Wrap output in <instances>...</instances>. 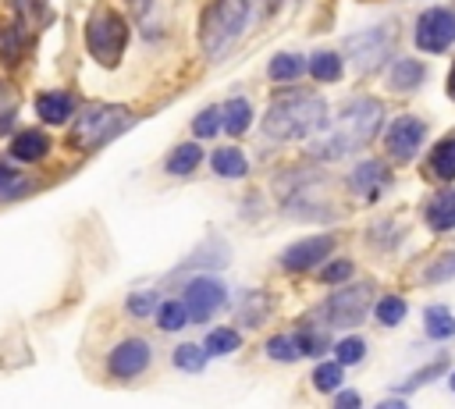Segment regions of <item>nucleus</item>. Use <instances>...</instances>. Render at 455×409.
Masks as SVG:
<instances>
[{
  "instance_id": "412c9836",
  "label": "nucleus",
  "mask_w": 455,
  "mask_h": 409,
  "mask_svg": "<svg viewBox=\"0 0 455 409\" xmlns=\"http://www.w3.org/2000/svg\"><path fill=\"white\" fill-rule=\"evenodd\" d=\"M188 324V309H185V299H167L156 306V327L160 331H181Z\"/></svg>"
},
{
  "instance_id": "c756f323",
  "label": "nucleus",
  "mask_w": 455,
  "mask_h": 409,
  "mask_svg": "<svg viewBox=\"0 0 455 409\" xmlns=\"http://www.w3.org/2000/svg\"><path fill=\"white\" fill-rule=\"evenodd\" d=\"M192 132L199 135V139H210V135H217L220 132V107H206L196 121H192Z\"/></svg>"
},
{
  "instance_id": "4468645a",
  "label": "nucleus",
  "mask_w": 455,
  "mask_h": 409,
  "mask_svg": "<svg viewBox=\"0 0 455 409\" xmlns=\"http://www.w3.org/2000/svg\"><path fill=\"white\" fill-rule=\"evenodd\" d=\"M36 114L46 121V124H64L71 114H75V100L68 92H43L36 100Z\"/></svg>"
},
{
  "instance_id": "1a4fd4ad",
  "label": "nucleus",
  "mask_w": 455,
  "mask_h": 409,
  "mask_svg": "<svg viewBox=\"0 0 455 409\" xmlns=\"http://www.w3.org/2000/svg\"><path fill=\"white\" fill-rule=\"evenodd\" d=\"M366 306H370V285H359V288H348V292L331 295V302L323 306V313L331 317V324L352 327V324H359L366 317Z\"/></svg>"
},
{
  "instance_id": "2eb2a0df",
  "label": "nucleus",
  "mask_w": 455,
  "mask_h": 409,
  "mask_svg": "<svg viewBox=\"0 0 455 409\" xmlns=\"http://www.w3.org/2000/svg\"><path fill=\"white\" fill-rule=\"evenodd\" d=\"M252 124V107L245 96H235L220 107V128H228V135H242Z\"/></svg>"
},
{
  "instance_id": "f257e3e1",
  "label": "nucleus",
  "mask_w": 455,
  "mask_h": 409,
  "mask_svg": "<svg viewBox=\"0 0 455 409\" xmlns=\"http://www.w3.org/2000/svg\"><path fill=\"white\" fill-rule=\"evenodd\" d=\"M384 121V107L377 100H352L341 114H338V124L313 146V156L320 160H338V156H348L355 149H363L373 135H377V124Z\"/></svg>"
},
{
  "instance_id": "cd10ccee",
  "label": "nucleus",
  "mask_w": 455,
  "mask_h": 409,
  "mask_svg": "<svg viewBox=\"0 0 455 409\" xmlns=\"http://www.w3.org/2000/svg\"><path fill=\"white\" fill-rule=\"evenodd\" d=\"M174 363L185 370V373H199L206 366V349L199 345H178L174 349Z\"/></svg>"
},
{
  "instance_id": "5701e85b",
  "label": "nucleus",
  "mask_w": 455,
  "mask_h": 409,
  "mask_svg": "<svg viewBox=\"0 0 455 409\" xmlns=\"http://www.w3.org/2000/svg\"><path fill=\"white\" fill-rule=\"evenodd\" d=\"M238 345H242V334L235 327H217L206 334L203 349H206V356H231V352H238Z\"/></svg>"
},
{
  "instance_id": "b1692460",
  "label": "nucleus",
  "mask_w": 455,
  "mask_h": 409,
  "mask_svg": "<svg viewBox=\"0 0 455 409\" xmlns=\"http://www.w3.org/2000/svg\"><path fill=\"white\" fill-rule=\"evenodd\" d=\"M387 82H391V89H412V85L423 82V64H416V60H398V64L391 68Z\"/></svg>"
},
{
  "instance_id": "2f4dec72",
  "label": "nucleus",
  "mask_w": 455,
  "mask_h": 409,
  "mask_svg": "<svg viewBox=\"0 0 455 409\" xmlns=\"http://www.w3.org/2000/svg\"><path fill=\"white\" fill-rule=\"evenodd\" d=\"M363 352H366L363 338H345V341H338V345H334V356H338V363H341V366L359 363V359H363Z\"/></svg>"
},
{
  "instance_id": "f704fd0d",
  "label": "nucleus",
  "mask_w": 455,
  "mask_h": 409,
  "mask_svg": "<svg viewBox=\"0 0 455 409\" xmlns=\"http://www.w3.org/2000/svg\"><path fill=\"white\" fill-rule=\"evenodd\" d=\"M448 277H455V253L441 256V260L427 270V281H448Z\"/></svg>"
},
{
  "instance_id": "ea45409f",
  "label": "nucleus",
  "mask_w": 455,
  "mask_h": 409,
  "mask_svg": "<svg viewBox=\"0 0 455 409\" xmlns=\"http://www.w3.org/2000/svg\"><path fill=\"white\" fill-rule=\"evenodd\" d=\"M448 92H451V100H455V68H451V78H448Z\"/></svg>"
},
{
  "instance_id": "39448f33",
  "label": "nucleus",
  "mask_w": 455,
  "mask_h": 409,
  "mask_svg": "<svg viewBox=\"0 0 455 409\" xmlns=\"http://www.w3.org/2000/svg\"><path fill=\"white\" fill-rule=\"evenodd\" d=\"M85 39H89V53L100 64H117L121 50H124V39H128V28L117 14H96L85 28Z\"/></svg>"
},
{
  "instance_id": "7ed1b4c3",
  "label": "nucleus",
  "mask_w": 455,
  "mask_h": 409,
  "mask_svg": "<svg viewBox=\"0 0 455 409\" xmlns=\"http://www.w3.org/2000/svg\"><path fill=\"white\" fill-rule=\"evenodd\" d=\"M249 25V0H217L206 18H203V28H199V39H203V50L210 57H220Z\"/></svg>"
},
{
  "instance_id": "473e14b6",
  "label": "nucleus",
  "mask_w": 455,
  "mask_h": 409,
  "mask_svg": "<svg viewBox=\"0 0 455 409\" xmlns=\"http://www.w3.org/2000/svg\"><path fill=\"white\" fill-rule=\"evenodd\" d=\"M156 306H160L156 302V292H135V295H128V313L132 317H149Z\"/></svg>"
},
{
  "instance_id": "a211bd4d",
  "label": "nucleus",
  "mask_w": 455,
  "mask_h": 409,
  "mask_svg": "<svg viewBox=\"0 0 455 409\" xmlns=\"http://www.w3.org/2000/svg\"><path fill=\"white\" fill-rule=\"evenodd\" d=\"M306 71L320 82H338L341 78V57L334 50H316L309 60H306Z\"/></svg>"
},
{
  "instance_id": "72a5a7b5",
  "label": "nucleus",
  "mask_w": 455,
  "mask_h": 409,
  "mask_svg": "<svg viewBox=\"0 0 455 409\" xmlns=\"http://www.w3.org/2000/svg\"><path fill=\"white\" fill-rule=\"evenodd\" d=\"M295 338H299V349H302V356H320V352L327 349V338H323V334H313V331H299Z\"/></svg>"
},
{
  "instance_id": "393cba45",
  "label": "nucleus",
  "mask_w": 455,
  "mask_h": 409,
  "mask_svg": "<svg viewBox=\"0 0 455 409\" xmlns=\"http://www.w3.org/2000/svg\"><path fill=\"white\" fill-rule=\"evenodd\" d=\"M423 320H427V334L430 338H451L455 334V317L444 306H430L423 313Z\"/></svg>"
},
{
  "instance_id": "a19ab883",
  "label": "nucleus",
  "mask_w": 455,
  "mask_h": 409,
  "mask_svg": "<svg viewBox=\"0 0 455 409\" xmlns=\"http://www.w3.org/2000/svg\"><path fill=\"white\" fill-rule=\"evenodd\" d=\"M451 391H455V373H451Z\"/></svg>"
},
{
  "instance_id": "9b49d317",
  "label": "nucleus",
  "mask_w": 455,
  "mask_h": 409,
  "mask_svg": "<svg viewBox=\"0 0 455 409\" xmlns=\"http://www.w3.org/2000/svg\"><path fill=\"white\" fill-rule=\"evenodd\" d=\"M331 245H334V238H327V235L302 238V242H295V245H288L281 253V267H288V270H309V267H316L331 253Z\"/></svg>"
},
{
  "instance_id": "4c0bfd02",
  "label": "nucleus",
  "mask_w": 455,
  "mask_h": 409,
  "mask_svg": "<svg viewBox=\"0 0 455 409\" xmlns=\"http://www.w3.org/2000/svg\"><path fill=\"white\" fill-rule=\"evenodd\" d=\"M441 370H444V359H441V363H430V366H427V370H419V373H412V377L405 381V388H416V384H423L427 377H434V373H441Z\"/></svg>"
},
{
  "instance_id": "e433bc0d",
  "label": "nucleus",
  "mask_w": 455,
  "mask_h": 409,
  "mask_svg": "<svg viewBox=\"0 0 455 409\" xmlns=\"http://www.w3.org/2000/svg\"><path fill=\"white\" fill-rule=\"evenodd\" d=\"M320 277H323L327 285H338V281L352 277V263H348V260H334V263H331V267H327V270H323Z\"/></svg>"
},
{
  "instance_id": "dca6fc26",
  "label": "nucleus",
  "mask_w": 455,
  "mask_h": 409,
  "mask_svg": "<svg viewBox=\"0 0 455 409\" xmlns=\"http://www.w3.org/2000/svg\"><path fill=\"white\" fill-rule=\"evenodd\" d=\"M11 153H14V160H43L46 153H50V139L43 135V132H18L14 135V142H11Z\"/></svg>"
},
{
  "instance_id": "c85d7f7f",
  "label": "nucleus",
  "mask_w": 455,
  "mask_h": 409,
  "mask_svg": "<svg viewBox=\"0 0 455 409\" xmlns=\"http://www.w3.org/2000/svg\"><path fill=\"white\" fill-rule=\"evenodd\" d=\"M402 317H405V302H402L398 295H384V299L377 302V320H380L384 327H395Z\"/></svg>"
},
{
  "instance_id": "20e7f679",
  "label": "nucleus",
  "mask_w": 455,
  "mask_h": 409,
  "mask_svg": "<svg viewBox=\"0 0 455 409\" xmlns=\"http://www.w3.org/2000/svg\"><path fill=\"white\" fill-rule=\"evenodd\" d=\"M121 128H128V110L114 107V103H92L82 110L78 124H75V142L78 146H100L110 135H117Z\"/></svg>"
},
{
  "instance_id": "58836bf2",
  "label": "nucleus",
  "mask_w": 455,
  "mask_h": 409,
  "mask_svg": "<svg viewBox=\"0 0 455 409\" xmlns=\"http://www.w3.org/2000/svg\"><path fill=\"white\" fill-rule=\"evenodd\" d=\"M352 405H359V395L355 391H341L338 395V409H352Z\"/></svg>"
},
{
  "instance_id": "ddd939ff",
  "label": "nucleus",
  "mask_w": 455,
  "mask_h": 409,
  "mask_svg": "<svg viewBox=\"0 0 455 409\" xmlns=\"http://www.w3.org/2000/svg\"><path fill=\"white\" fill-rule=\"evenodd\" d=\"M348 185H352V192H359V196H377V192L387 185V167H384L380 160H363V164L348 174Z\"/></svg>"
},
{
  "instance_id": "7c9ffc66",
  "label": "nucleus",
  "mask_w": 455,
  "mask_h": 409,
  "mask_svg": "<svg viewBox=\"0 0 455 409\" xmlns=\"http://www.w3.org/2000/svg\"><path fill=\"white\" fill-rule=\"evenodd\" d=\"M313 384H316L320 391H334V388L341 384V363H320V366L313 370Z\"/></svg>"
},
{
  "instance_id": "c9c22d12",
  "label": "nucleus",
  "mask_w": 455,
  "mask_h": 409,
  "mask_svg": "<svg viewBox=\"0 0 455 409\" xmlns=\"http://www.w3.org/2000/svg\"><path fill=\"white\" fill-rule=\"evenodd\" d=\"M21 181H25V178H21L14 167L0 164V199H4V196H11V192H18V188H21Z\"/></svg>"
},
{
  "instance_id": "423d86ee",
  "label": "nucleus",
  "mask_w": 455,
  "mask_h": 409,
  "mask_svg": "<svg viewBox=\"0 0 455 409\" xmlns=\"http://www.w3.org/2000/svg\"><path fill=\"white\" fill-rule=\"evenodd\" d=\"M224 302H228V288H224L217 277H210V274H199V277H192V281L185 285V309H188V320L206 324Z\"/></svg>"
},
{
  "instance_id": "6e6552de",
  "label": "nucleus",
  "mask_w": 455,
  "mask_h": 409,
  "mask_svg": "<svg viewBox=\"0 0 455 409\" xmlns=\"http://www.w3.org/2000/svg\"><path fill=\"white\" fill-rule=\"evenodd\" d=\"M416 43L430 53H441L455 43V14L451 11H427L416 21Z\"/></svg>"
},
{
  "instance_id": "bb28decb",
  "label": "nucleus",
  "mask_w": 455,
  "mask_h": 409,
  "mask_svg": "<svg viewBox=\"0 0 455 409\" xmlns=\"http://www.w3.org/2000/svg\"><path fill=\"white\" fill-rule=\"evenodd\" d=\"M430 167H434V174H441V178H455V139L437 142V149H434V156H430Z\"/></svg>"
},
{
  "instance_id": "aec40b11",
  "label": "nucleus",
  "mask_w": 455,
  "mask_h": 409,
  "mask_svg": "<svg viewBox=\"0 0 455 409\" xmlns=\"http://www.w3.org/2000/svg\"><path fill=\"white\" fill-rule=\"evenodd\" d=\"M210 164H213V171H217L220 178H245V171H249V164H245L242 149H235V146L217 149V153L210 156Z\"/></svg>"
},
{
  "instance_id": "f03ea898",
  "label": "nucleus",
  "mask_w": 455,
  "mask_h": 409,
  "mask_svg": "<svg viewBox=\"0 0 455 409\" xmlns=\"http://www.w3.org/2000/svg\"><path fill=\"white\" fill-rule=\"evenodd\" d=\"M327 121V107L320 96L309 92H295L281 103H274L263 117V132L270 139H306L313 132H320Z\"/></svg>"
},
{
  "instance_id": "6ab92c4d",
  "label": "nucleus",
  "mask_w": 455,
  "mask_h": 409,
  "mask_svg": "<svg viewBox=\"0 0 455 409\" xmlns=\"http://www.w3.org/2000/svg\"><path fill=\"white\" fill-rule=\"evenodd\" d=\"M199 160H203V149H199L196 142H181V146L164 160V167H167V174H192V171L199 167Z\"/></svg>"
},
{
  "instance_id": "f8f14e48",
  "label": "nucleus",
  "mask_w": 455,
  "mask_h": 409,
  "mask_svg": "<svg viewBox=\"0 0 455 409\" xmlns=\"http://www.w3.org/2000/svg\"><path fill=\"white\" fill-rule=\"evenodd\" d=\"M387 32H391V28H373V32H359V36L348 39V53L355 57V64H359L363 71H370V68L387 53V46H391Z\"/></svg>"
},
{
  "instance_id": "0eeeda50",
  "label": "nucleus",
  "mask_w": 455,
  "mask_h": 409,
  "mask_svg": "<svg viewBox=\"0 0 455 409\" xmlns=\"http://www.w3.org/2000/svg\"><path fill=\"white\" fill-rule=\"evenodd\" d=\"M153 363V345L146 338H124L121 345H114V352L107 356V370L117 381H132L139 373H146Z\"/></svg>"
},
{
  "instance_id": "9d476101",
  "label": "nucleus",
  "mask_w": 455,
  "mask_h": 409,
  "mask_svg": "<svg viewBox=\"0 0 455 409\" xmlns=\"http://www.w3.org/2000/svg\"><path fill=\"white\" fill-rule=\"evenodd\" d=\"M423 135H427V124L419 121V117H395L391 124H387V135H384V142H387V149L398 156V160H409L416 149H419V142H423Z\"/></svg>"
},
{
  "instance_id": "a878e982",
  "label": "nucleus",
  "mask_w": 455,
  "mask_h": 409,
  "mask_svg": "<svg viewBox=\"0 0 455 409\" xmlns=\"http://www.w3.org/2000/svg\"><path fill=\"white\" fill-rule=\"evenodd\" d=\"M267 356L277 359V363H291V359H299V356H302L299 338H295V334H274V338L267 341Z\"/></svg>"
},
{
  "instance_id": "4be33fe9",
  "label": "nucleus",
  "mask_w": 455,
  "mask_h": 409,
  "mask_svg": "<svg viewBox=\"0 0 455 409\" xmlns=\"http://www.w3.org/2000/svg\"><path fill=\"white\" fill-rule=\"evenodd\" d=\"M302 71H306V60H302L299 53H277V57L270 60V68H267V75H270L274 82H295Z\"/></svg>"
},
{
  "instance_id": "f3484780",
  "label": "nucleus",
  "mask_w": 455,
  "mask_h": 409,
  "mask_svg": "<svg viewBox=\"0 0 455 409\" xmlns=\"http://www.w3.org/2000/svg\"><path fill=\"white\" fill-rule=\"evenodd\" d=\"M427 224H430L434 231L455 228V188H448V192H441V196L430 199V206H427Z\"/></svg>"
}]
</instances>
